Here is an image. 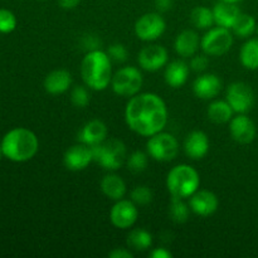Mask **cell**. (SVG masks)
Masks as SVG:
<instances>
[{"label":"cell","instance_id":"60d3db41","mask_svg":"<svg viewBox=\"0 0 258 258\" xmlns=\"http://www.w3.org/2000/svg\"><path fill=\"white\" fill-rule=\"evenodd\" d=\"M2 156H4V155H3V149H2V144H0V159H2Z\"/></svg>","mask_w":258,"mask_h":258},{"label":"cell","instance_id":"7bdbcfd3","mask_svg":"<svg viewBox=\"0 0 258 258\" xmlns=\"http://www.w3.org/2000/svg\"><path fill=\"white\" fill-rule=\"evenodd\" d=\"M42 2H47V0H42Z\"/></svg>","mask_w":258,"mask_h":258},{"label":"cell","instance_id":"8fae6325","mask_svg":"<svg viewBox=\"0 0 258 258\" xmlns=\"http://www.w3.org/2000/svg\"><path fill=\"white\" fill-rule=\"evenodd\" d=\"M139 218V207L131 199H120L110 209V222L117 229H130Z\"/></svg>","mask_w":258,"mask_h":258},{"label":"cell","instance_id":"30bf717a","mask_svg":"<svg viewBox=\"0 0 258 258\" xmlns=\"http://www.w3.org/2000/svg\"><path fill=\"white\" fill-rule=\"evenodd\" d=\"M226 100L233 108L234 113H248L256 102V95L248 83L238 81L227 87Z\"/></svg>","mask_w":258,"mask_h":258},{"label":"cell","instance_id":"5b68a950","mask_svg":"<svg viewBox=\"0 0 258 258\" xmlns=\"http://www.w3.org/2000/svg\"><path fill=\"white\" fill-rule=\"evenodd\" d=\"M93 163L107 171H116L126 164L127 149L120 139L107 138L103 143L92 146Z\"/></svg>","mask_w":258,"mask_h":258},{"label":"cell","instance_id":"d4e9b609","mask_svg":"<svg viewBox=\"0 0 258 258\" xmlns=\"http://www.w3.org/2000/svg\"><path fill=\"white\" fill-rule=\"evenodd\" d=\"M239 62L246 70H258V38H248L239 49Z\"/></svg>","mask_w":258,"mask_h":258},{"label":"cell","instance_id":"52a82bcc","mask_svg":"<svg viewBox=\"0 0 258 258\" xmlns=\"http://www.w3.org/2000/svg\"><path fill=\"white\" fill-rule=\"evenodd\" d=\"M180 151L179 141L173 134L160 131L155 135L148 138L146 141V153L150 159L158 163H170L175 160Z\"/></svg>","mask_w":258,"mask_h":258},{"label":"cell","instance_id":"8992f818","mask_svg":"<svg viewBox=\"0 0 258 258\" xmlns=\"http://www.w3.org/2000/svg\"><path fill=\"white\" fill-rule=\"evenodd\" d=\"M143 86L144 76L141 68L135 66H123L113 73L110 87L115 95L130 98L140 93Z\"/></svg>","mask_w":258,"mask_h":258},{"label":"cell","instance_id":"ba28073f","mask_svg":"<svg viewBox=\"0 0 258 258\" xmlns=\"http://www.w3.org/2000/svg\"><path fill=\"white\" fill-rule=\"evenodd\" d=\"M234 42V35L228 28L212 27L206 30L201 39V49L209 57H222L231 50Z\"/></svg>","mask_w":258,"mask_h":258},{"label":"cell","instance_id":"7a4b0ae2","mask_svg":"<svg viewBox=\"0 0 258 258\" xmlns=\"http://www.w3.org/2000/svg\"><path fill=\"white\" fill-rule=\"evenodd\" d=\"M112 60L102 49L90 50L81 60L80 73L83 85L92 91H105L112 80Z\"/></svg>","mask_w":258,"mask_h":258},{"label":"cell","instance_id":"f546056e","mask_svg":"<svg viewBox=\"0 0 258 258\" xmlns=\"http://www.w3.org/2000/svg\"><path fill=\"white\" fill-rule=\"evenodd\" d=\"M149 154L146 151L136 150L133 151L126 159V166L128 170L134 174H140L148 169L149 165Z\"/></svg>","mask_w":258,"mask_h":258},{"label":"cell","instance_id":"ffe728a7","mask_svg":"<svg viewBox=\"0 0 258 258\" xmlns=\"http://www.w3.org/2000/svg\"><path fill=\"white\" fill-rule=\"evenodd\" d=\"M201 39L198 33L193 29H185L176 35L174 40L175 53L183 59L191 58L201 49Z\"/></svg>","mask_w":258,"mask_h":258},{"label":"cell","instance_id":"e575fe53","mask_svg":"<svg viewBox=\"0 0 258 258\" xmlns=\"http://www.w3.org/2000/svg\"><path fill=\"white\" fill-rule=\"evenodd\" d=\"M189 67H190V71L199 73V75L206 72L207 68L209 67V55H207L206 53H202V54L197 53L190 58Z\"/></svg>","mask_w":258,"mask_h":258},{"label":"cell","instance_id":"74e56055","mask_svg":"<svg viewBox=\"0 0 258 258\" xmlns=\"http://www.w3.org/2000/svg\"><path fill=\"white\" fill-rule=\"evenodd\" d=\"M149 256L151 258H171L173 257V253L169 249L164 248V247H158V248H154L149 253Z\"/></svg>","mask_w":258,"mask_h":258},{"label":"cell","instance_id":"d590c367","mask_svg":"<svg viewBox=\"0 0 258 258\" xmlns=\"http://www.w3.org/2000/svg\"><path fill=\"white\" fill-rule=\"evenodd\" d=\"M110 258H134V253L130 248H122V247H118V248H113L112 251L108 253Z\"/></svg>","mask_w":258,"mask_h":258},{"label":"cell","instance_id":"5bb4252c","mask_svg":"<svg viewBox=\"0 0 258 258\" xmlns=\"http://www.w3.org/2000/svg\"><path fill=\"white\" fill-rule=\"evenodd\" d=\"M189 207H190L191 213L196 216L207 218L211 217L218 211L219 208V199L216 193L208 190V189L199 188L190 198L188 199Z\"/></svg>","mask_w":258,"mask_h":258},{"label":"cell","instance_id":"ab89813d","mask_svg":"<svg viewBox=\"0 0 258 258\" xmlns=\"http://www.w3.org/2000/svg\"><path fill=\"white\" fill-rule=\"evenodd\" d=\"M223 2H227V3H232V4H238V3L243 2V0H223Z\"/></svg>","mask_w":258,"mask_h":258},{"label":"cell","instance_id":"d6986e66","mask_svg":"<svg viewBox=\"0 0 258 258\" xmlns=\"http://www.w3.org/2000/svg\"><path fill=\"white\" fill-rule=\"evenodd\" d=\"M190 75V67L183 58L169 62L164 68V81L169 87L178 90L186 85Z\"/></svg>","mask_w":258,"mask_h":258},{"label":"cell","instance_id":"3957f363","mask_svg":"<svg viewBox=\"0 0 258 258\" xmlns=\"http://www.w3.org/2000/svg\"><path fill=\"white\" fill-rule=\"evenodd\" d=\"M3 155L13 163H25L37 155L39 140L27 127H14L8 131L2 140Z\"/></svg>","mask_w":258,"mask_h":258},{"label":"cell","instance_id":"1f68e13d","mask_svg":"<svg viewBox=\"0 0 258 258\" xmlns=\"http://www.w3.org/2000/svg\"><path fill=\"white\" fill-rule=\"evenodd\" d=\"M153 190L148 185H138L131 190L130 199L138 207H145L153 202Z\"/></svg>","mask_w":258,"mask_h":258},{"label":"cell","instance_id":"cb8c5ba5","mask_svg":"<svg viewBox=\"0 0 258 258\" xmlns=\"http://www.w3.org/2000/svg\"><path fill=\"white\" fill-rule=\"evenodd\" d=\"M207 116L209 121L217 125H223L228 123L234 116L233 108L231 107L227 100H212L207 108Z\"/></svg>","mask_w":258,"mask_h":258},{"label":"cell","instance_id":"7402d4cb","mask_svg":"<svg viewBox=\"0 0 258 258\" xmlns=\"http://www.w3.org/2000/svg\"><path fill=\"white\" fill-rule=\"evenodd\" d=\"M100 189L103 196L110 201H120L125 198L127 193V185L125 180L115 171H108L100 181Z\"/></svg>","mask_w":258,"mask_h":258},{"label":"cell","instance_id":"484cf974","mask_svg":"<svg viewBox=\"0 0 258 258\" xmlns=\"http://www.w3.org/2000/svg\"><path fill=\"white\" fill-rule=\"evenodd\" d=\"M126 244L131 251L145 252L153 246V234L145 228H134L127 234Z\"/></svg>","mask_w":258,"mask_h":258},{"label":"cell","instance_id":"d6a6232c","mask_svg":"<svg viewBox=\"0 0 258 258\" xmlns=\"http://www.w3.org/2000/svg\"><path fill=\"white\" fill-rule=\"evenodd\" d=\"M17 24L18 20L14 13L9 9L0 8V33L9 34V33L14 32Z\"/></svg>","mask_w":258,"mask_h":258},{"label":"cell","instance_id":"836d02e7","mask_svg":"<svg viewBox=\"0 0 258 258\" xmlns=\"http://www.w3.org/2000/svg\"><path fill=\"white\" fill-rule=\"evenodd\" d=\"M107 54L115 63H125L128 58V50L122 43H113L107 48Z\"/></svg>","mask_w":258,"mask_h":258},{"label":"cell","instance_id":"4fadbf2b","mask_svg":"<svg viewBox=\"0 0 258 258\" xmlns=\"http://www.w3.org/2000/svg\"><path fill=\"white\" fill-rule=\"evenodd\" d=\"M231 138L241 145H248L253 143L257 135L256 123L247 113H236L228 122Z\"/></svg>","mask_w":258,"mask_h":258},{"label":"cell","instance_id":"8d00e7d4","mask_svg":"<svg viewBox=\"0 0 258 258\" xmlns=\"http://www.w3.org/2000/svg\"><path fill=\"white\" fill-rule=\"evenodd\" d=\"M156 12L159 13H168L169 10L173 9L174 0H155L154 2Z\"/></svg>","mask_w":258,"mask_h":258},{"label":"cell","instance_id":"277c9868","mask_svg":"<svg viewBox=\"0 0 258 258\" xmlns=\"http://www.w3.org/2000/svg\"><path fill=\"white\" fill-rule=\"evenodd\" d=\"M165 185L174 198L189 199L201 188V174L189 164H178L168 171Z\"/></svg>","mask_w":258,"mask_h":258},{"label":"cell","instance_id":"7c38bea8","mask_svg":"<svg viewBox=\"0 0 258 258\" xmlns=\"http://www.w3.org/2000/svg\"><path fill=\"white\" fill-rule=\"evenodd\" d=\"M138 63L141 70L146 72H158L165 68V66L169 63L168 49L161 44L150 43L139 52Z\"/></svg>","mask_w":258,"mask_h":258},{"label":"cell","instance_id":"2e32d148","mask_svg":"<svg viewBox=\"0 0 258 258\" xmlns=\"http://www.w3.org/2000/svg\"><path fill=\"white\" fill-rule=\"evenodd\" d=\"M223 83L216 73L203 72L194 80L193 82V93L201 100L212 101L221 93Z\"/></svg>","mask_w":258,"mask_h":258},{"label":"cell","instance_id":"f1b7e54d","mask_svg":"<svg viewBox=\"0 0 258 258\" xmlns=\"http://www.w3.org/2000/svg\"><path fill=\"white\" fill-rule=\"evenodd\" d=\"M168 212L171 221L178 224H183L188 222L189 216L191 213L190 207H189V203H186L185 199L174 198V197H171Z\"/></svg>","mask_w":258,"mask_h":258},{"label":"cell","instance_id":"f35d334b","mask_svg":"<svg viewBox=\"0 0 258 258\" xmlns=\"http://www.w3.org/2000/svg\"><path fill=\"white\" fill-rule=\"evenodd\" d=\"M58 5L64 10H72L80 5L81 0H57Z\"/></svg>","mask_w":258,"mask_h":258},{"label":"cell","instance_id":"ac0fdd59","mask_svg":"<svg viewBox=\"0 0 258 258\" xmlns=\"http://www.w3.org/2000/svg\"><path fill=\"white\" fill-rule=\"evenodd\" d=\"M108 136L107 125L102 120L93 118V120L87 121L82 127L80 128L77 134L78 143H82L85 145L92 146L98 145L103 143Z\"/></svg>","mask_w":258,"mask_h":258},{"label":"cell","instance_id":"e0dca14e","mask_svg":"<svg viewBox=\"0 0 258 258\" xmlns=\"http://www.w3.org/2000/svg\"><path fill=\"white\" fill-rule=\"evenodd\" d=\"M183 149L185 155L191 160H202L211 150V141L204 131L194 130L184 139Z\"/></svg>","mask_w":258,"mask_h":258},{"label":"cell","instance_id":"9c48e42d","mask_svg":"<svg viewBox=\"0 0 258 258\" xmlns=\"http://www.w3.org/2000/svg\"><path fill=\"white\" fill-rule=\"evenodd\" d=\"M166 30V22L161 13L150 12L141 15L134 25L135 35L143 42H155Z\"/></svg>","mask_w":258,"mask_h":258},{"label":"cell","instance_id":"9a60e30c","mask_svg":"<svg viewBox=\"0 0 258 258\" xmlns=\"http://www.w3.org/2000/svg\"><path fill=\"white\" fill-rule=\"evenodd\" d=\"M93 163L92 149L82 143L68 148L63 155V165L70 171H82Z\"/></svg>","mask_w":258,"mask_h":258},{"label":"cell","instance_id":"b9f144b4","mask_svg":"<svg viewBox=\"0 0 258 258\" xmlns=\"http://www.w3.org/2000/svg\"><path fill=\"white\" fill-rule=\"evenodd\" d=\"M256 33L258 34V22H257V29H256Z\"/></svg>","mask_w":258,"mask_h":258},{"label":"cell","instance_id":"4dcf8cb0","mask_svg":"<svg viewBox=\"0 0 258 258\" xmlns=\"http://www.w3.org/2000/svg\"><path fill=\"white\" fill-rule=\"evenodd\" d=\"M71 102L75 107L85 108L87 107L91 101L90 88L86 85H77L71 90Z\"/></svg>","mask_w":258,"mask_h":258},{"label":"cell","instance_id":"4316f807","mask_svg":"<svg viewBox=\"0 0 258 258\" xmlns=\"http://www.w3.org/2000/svg\"><path fill=\"white\" fill-rule=\"evenodd\" d=\"M257 22L251 14L241 13L237 20L234 22L233 27L231 28L234 37L241 38V39H248L252 37L253 33H256Z\"/></svg>","mask_w":258,"mask_h":258},{"label":"cell","instance_id":"603a6c76","mask_svg":"<svg viewBox=\"0 0 258 258\" xmlns=\"http://www.w3.org/2000/svg\"><path fill=\"white\" fill-rule=\"evenodd\" d=\"M241 9L237 7V4H232V3H227L221 0L217 3L213 7V15H214V23L219 27L228 28L231 29L233 27L234 22L237 18L241 15Z\"/></svg>","mask_w":258,"mask_h":258},{"label":"cell","instance_id":"44dd1931","mask_svg":"<svg viewBox=\"0 0 258 258\" xmlns=\"http://www.w3.org/2000/svg\"><path fill=\"white\" fill-rule=\"evenodd\" d=\"M72 86V75L67 70H53L45 76L43 81V87L45 92L52 96L63 95L67 92Z\"/></svg>","mask_w":258,"mask_h":258},{"label":"cell","instance_id":"6da1fadb","mask_svg":"<svg viewBox=\"0 0 258 258\" xmlns=\"http://www.w3.org/2000/svg\"><path fill=\"white\" fill-rule=\"evenodd\" d=\"M123 117L133 133L150 138L165 128L169 118L168 106L158 93L140 92L128 98Z\"/></svg>","mask_w":258,"mask_h":258},{"label":"cell","instance_id":"83f0119b","mask_svg":"<svg viewBox=\"0 0 258 258\" xmlns=\"http://www.w3.org/2000/svg\"><path fill=\"white\" fill-rule=\"evenodd\" d=\"M190 22L197 29L199 30H208L213 27L214 15L213 9L208 7H196L190 13Z\"/></svg>","mask_w":258,"mask_h":258}]
</instances>
